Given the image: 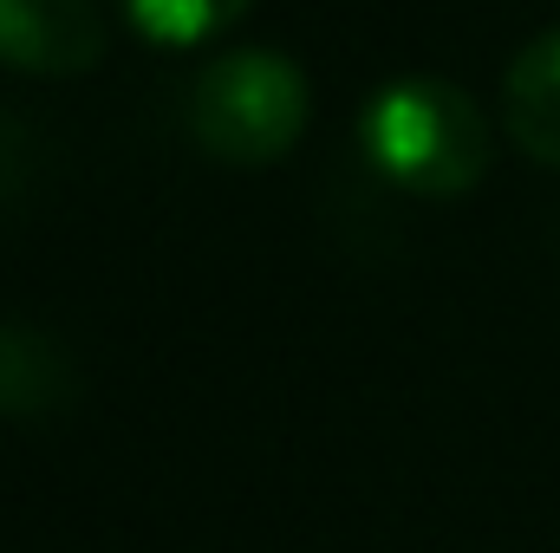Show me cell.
<instances>
[{"label":"cell","mask_w":560,"mask_h":553,"mask_svg":"<svg viewBox=\"0 0 560 553\" xmlns=\"http://www.w3.org/2000/svg\"><path fill=\"white\" fill-rule=\"evenodd\" d=\"M365 163L423 202H456L489 176V118L482 105L450 79H392L359 111Z\"/></svg>","instance_id":"cell-1"},{"label":"cell","mask_w":560,"mask_h":553,"mask_svg":"<svg viewBox=\"0 0 560 553\" xmlns=\"http://www.w3.org/2000/svg\"><path fill=\"white\" fill-rule=\"evenodd\" d=\"M306 118H313L306 72L268 46H235V52L209 59L189 85V105H183L189 143L229 169L280 163L306 138Z\"/></svg>","instance_id":"cell-2"},{"label":"cell","mask_w":560,"mask_h":553,"mask_svg":"<svg viewBox=\"0 0 560 553\" xmlns=\"http://www.w3.org/2000/svg\"><path fill=\"white\" fill-rule=\"evenodd\" d=\"M131 33H143L150 46H202L229 26L248 20L255 0H118Z\"/></svg>","instance_id":"cell-6"},{"label":"cell","mask_w":560,"mask_h":553,"mask_svg":"<svg viewBox=\"0 0 560 553\" xmlns=\"http://www.w3.org/2000/svg\"><path fill=\"white\" fill-rule=\"evenodd\" d=\"M502 131L541 169H560V26L535 33L502 79Z\"/></svg>","instance_id":"cell-4"},{"label":"cell","mask_w":560,"mask_h":553,"mask_svg":"<svg viewBox=\"0 0 560 553\" xmlns=\"http://www.w3.org/2000/svg\"><path fill=\"white\" fill-rule=\"evenodd\" d=\"M79 372L59 339L33 326H0V416H52L72 404Z\"/></svg>","instance_id":"cell-5"},{"label":"cell","mask_w":560,"mask_h":553,"mask_svg":"<svg viewBox=\"0 0 560 553\" xmlns=\"http://www.w3.org/2000/svg\"><path fill=\"white\" fill-rule=\"evenodd\" d=\"M26 131L13 125V118H0V202L7 196H20V183H26Z\"/></svg>","instance_id":"cell-7"},{"label":"cell","mask_w":560,"mask_h":553,"mask_svg":"<svg viewBox=\"0 0 560 553\" xmlns=\"http://www.w3.org/2000/svg\"><path fill=\"white\" fill-rule=\"evenodd\" d=\"M105 46L98 0H0V66L20 79H85Z\"/></svg>","instance_id":"cell-3"}]
</instances>
